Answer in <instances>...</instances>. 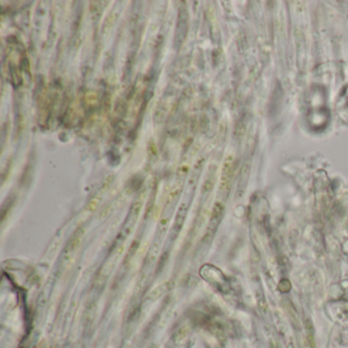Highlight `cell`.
I'll return each instance as SVG.
<instances>
[{
    "instance_id": "1",
    "label": "cell",
    "mask_w": 348,
    "mask_h": 348,
    "mask_svg": "<svg viewBox=\"0 0 348 348\" xmlns=\"http://www.w3.org/2000/svg\"><path fill=\"white\" fill-rule=\"evenodd\" d=\"M187 23H188L187 12L185 8H182L179 12V19H178L177 31H176V45H177V47L182 45V42L186 37Z\"/></svg>"
}]
</instances>
